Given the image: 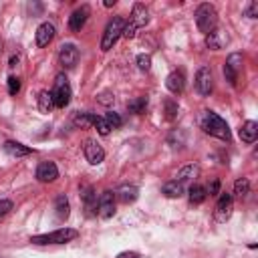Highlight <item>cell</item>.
Returning a JSON list of instances; mask_svg holds the SVG:
<instances>
[{
	"label": "cell",
	"mask_w": 258,
	"mask_h": 258,
	"mask_svg": "<svg viewBox=\"0 0 258 258\" xmlns=\"http://www.w3.org/2000/svg\"><path fill=\"white\" fill-rule=\"evenodd\" d=\"M196 24H198L200 32H204L206 36L210 32H214L216 26H218V12H216V8L212 4H208V2L200 4L198 10H196Z\"/></svg>",
	"instance_id": "cell-1"
},
{
	"label": "cell",
	"mask_w": 258,
	"mask_h": 258,
	"mask_svg": "<svg viewBox=\"0 0 258 258\" xmlns=\"http://www.w3.org/2000/svg\"><path fill=\"white\" fill-rule=\"evenodd\" d=\"M202 127L206 129V133H210V135H214V137H218V139H226V141L230 139L228 123H226L220 115H216V113H212V111H206V113H204Z\"/></svg>",
	"instance_id": "cell-2"
},
{
	"label": "cell",
	"mask_w": 258,
	"mask_h": 258,
	"mask_svg": "<svg viewBox=\"0 0 258 258\" xmlns=\"http://www.w3.org/2000/svg\"><path fill=\"white\" fill-rule=\"evenodd\" d=\"M77 236H79V232L73 230V228H58V230H54V232H50V234L32 236L30 242H32V244H38V246H42V244H64V242L75 240Z\"/></svg>",
	"instance_id": "cell-3"
},
{
	"label": "cell",
	"mask_w": 258,
	"mask_h": 258,
	"mask_svg": "<svg viewBox=\"0 0 258 258\" xmlns=\"http://www.w3.org/2000/svg\"><path fill=\"white\" fill-rule=\"evenodd\" d=\"M123 28H125V20L121 16H113L105 26V32L101 38V50L113 48V44L119 40V36H123Z\"/></svg>",
	"instance_id": "cell-4"
},
{
	"label": "cell",
	"mask_w": 258,
	"mask_h": 258,
	"mask_svg": "<svg viewBox=\"0 0 258 258\" xmlns=\"http://www.w3.org/2000/svg\"><path fill=\"white\" fill-rule=\"evenodd\" d=\"M147 20H149L147 8H145L143 4H133V12H131V18H129V22H125V28H123V36H127V38L135 36V32H137L141 26H145V24H147Z\"/></svg>",
	"instance_id": "cell-5"
},
{
	"label": "cell",
	"mask_w": 258,
	"mask_h": 258,
	"mask_svg": "<svg viewBox=\"0 0 258 258\" xmlns=\"http://www.w3.org/2000/svg\"><path fill=\"white\" fill-rule=\"evenodd\" d=\"M50 97L54 101V107H58V109H62V107H67L71 103V85H69L64 75H56L54 87L50 91Z\"/></svg>",
	"instance_id": "cell-6"
},
{
	"label": "cell",
	"mask_w": 258,
	"mask_h": 258,
	"mask_svg": "<svg viewBox=\"0 0 258 258\" xmlns=\"http://www.w3.org/2000/svg\"><path fill=\"white\" fill-rule=\"evenodd\" d=\"M83 153H85V159H87L91 165H99V163L105 159L103 147H101L97 141H93V139H87V141L83 143Z\"/></svg>",
	"instance_id": "cell-7"
},
{
	"label": "cell",
	"mask_w": 258,
	"mask_h": 258,
	"mask_svg": "<svg viewBox=\"0 0 258 258\" xmlns=\"http://www.w3.org/2000/svg\"><path fill=\"white\" fill-rule=\"evenodd\" d=\"M58 60H60V64L64 69H73L77 64V60H79V48L75 44H71V42L62 44L58 48Z\"/></svg>",
	"instance_id": "cell-8"
},
{
	"label": "cell",
	"mask_w": 258,
	"mask_h": 258,
	"mask_svg": "<svg viewBox=\"0 0 258 258\" xmlns=\"http://www.w3.org/2000/svg\"><path fill=\"white\" fill-rule=\"evenodd\" d=\"M240 64H242V54H240V52H232V54L228 56L226 64H224V75H226V81H228L230 85H236Z\"/></svg>",
	"instance_id": "cell-9"
},
{
	"label": "cell",
	"mask_w": 258,
	"mask_h": 258,
	"mask_svg": "<svg viewBox=\"0 0 258 258\" xmlns=\"http://www.w3.org/2000/svg\"><path fill=\"white\" fill-rule=\"evenodd\" d=\"M97 214L101 218H111L115 214V194L111 189H107V191L101 194L99 204H97Z\"/></svg>",
	"instance_id": "cell-10"
},
{
	"label": "cell",
	"mask_w": 258,
	"mask_h": 258,
	"mask_svg": "<svg viewBox=\"0 0 258 258\" xmlns=\"http://www.w3.org/2000/svg\"><path fill=\"white\" fill-rule=\"evenodd\" d=\"M196 89L200 91V95H210L214 89V79H212V71L208 67H202L196 75Z\"/></svg>",
	"instance_id": "cell-11"
},
{
	"label": "cell",
	"mask_w": 258,
	"mask_h": 258,
	"mask_svg": "<svg viewBox=\"0 0 258 258\" xmlns=\"http://www.w3.org/2000/svg\"><path fill=\"white\" fill-rule=\"evenodd\" d=\"M232 208H234V200L230 194H220L218 198V204H216V220L218 222H226L232 214Z\"/></svg>",
	"instance_id": "cell-12"
},
{
	"label": "cell",
	"mask_w": 258,
	"mask_h": 258,
	"mask_svg": "<svg viewBox=\"0 0 258 258\" xmlns=\"http://www.w3.org/2000/svg\"><path fill=\"white\" fill-rule=\"evenodd\" d=\"M89 14H91V10H89V6H87V4H83L81 8H77V10L69 16V28H71L73 32H79V30L85 26V22H87Z\"/></svg>",
	"instance_id": "cell-13"
},
{
	"label": "cell",
	"mask_w": 258,
	"mask_h": 258,
	"mask_svg": "<svg viewBox=\"0 0 258 258\" xmlns=\"http://www.w3.org/2000/svg\"><path fill=\"white\" fill-rule=\"evenodd\" d=\"M58 177V167L52 163V161H42L38 167H36V179L42 181V183H48V181H54Z\"/></svg>",
	"instance_id": "cell-14"
},
{
	"label": "cell",
	"mask_w": 258,
	"mask_h": 258,
	"mask_svg": "<svg viewBox=\"0 0 258 258\" xmlns=\"http://www.w3.org/2000/svg\"><path fill=\"white\" fill-rule=\"evenodd\" d=\"M81 198H83V204H85V210H87V216H97V194L91 185H85L81 187Z\"/></svg>",
	"instance_id": "cell-15"
},
{
	"label": "cell",
	"mask_w": 258,
	"mask_h": 258,
	"mask_svg": "<svg viewBox=\"0 0 258 258\" xmlns=\"http://www.w3.org/2000/svg\"><path fill=\"white\" fill-rule=\"evenodd\" d=\"M165 87H167L173 95H179V93L183 91V87H185V77H183V73H181V71L169 73L167 79H165Z\"/></svg>",
	"instance_id": "cell-16"
},
{
	"label": "cell",
	"mask_w": 258,
	"mask_h": 258,
	"mask_svg": "<svg viewBox=\"0 0 258 258\" xmlns=\"http://www.w3.org/2000/svg\"><path fill=\"white\" fill-rule=\"evenodd\" d=\"M54 38V26L50 22H42L36 28V46H46Z\"/></svg>",
	"instance_id": "cell-17"
},
{
	"label": "cell",
	"mask_w": 258,
	"mask_h": 258,
	"mask_svg": "<svg viewBox=\"0 0 258 258\" xmlns=\"http://www.w3.org/2000/svg\"><path fill=\"white\" fill-rule=\"evenodd\" d=\"M256 137H258V123L256 121H246L240 127V139L244 143H254Z\"/></svg>",
	"instance_id": "cell-18"
},
{
	"label": "cell",
	"mask_w": 258,
	"mask_h": 258,
	"mask_svg": "<svg viewBox=\"0 0 258 258\" xmlns=\"http://www.w3.org/2000/svg\"><path fill=\"white\" fill-rule=\"evenodd\" d=\"M137 196H139V189L135 187V185H121L117 191H115V198L119 200V202H123V204H131V202H135L137 200Z\"/></svg>",
	"instance_id": "cell-19"
},
{
	"label": "cell",
	"mask_w": 258,
	"mask_h": 258,
	"mask_svg": "<svg viewBox=\"0 0 258 258\" xmlns=\"http://www.w3.org/2000/svg\"><path fill=\"white\" fill-rule=\"evenodd\" d=\"M4 151L8 153V155H12V157H24V155H30V147H24L22 143H18V141H6L4 143Z\"/></svg>",
	"instance_id": "cell-20"
},
{
	"label": "cell",
	"mask_w": 258,
	"mask_h": 258,
	"mask_svg": "<svg viewBox=\"0 0 258 258\" xmlns=\"http://www.w3.org/2000/svg\"><path fill=\"white\" fill-rule=\"evenodd\" d=\"M54 210H56V218L58 220H67L69 218V200H67V196H56V200H54Z\"/></svg>",
	"instance_id": "cell-21"
},
{
	"label": "cell",
	"mask_w": 258,
	"mask_h": 258,
	"mask_svg": "<svg viewBox=\"0 0 258 258\" xmlns=\"http://www.w3.org/2000/svg\"><path fill=\"white\" fill-rule=\"evenodd\" d=\"M167 198H179V196H183V183H179V181H167L165 185H163V189H161Z\"/></svg>",
	"instance_id": "cell-22"
},
{
	"label": "cell",
	"mask_w": 258,
	"mask_h": 258,
	"mask_svg": "<svg viewBox=\"0 0 258 258\" xmlns=\"http://www.w3.org/2000/svg\"><path fill=\"white\" fill-rule=\"evenodd\" d=\"M52 107H54V101L50 97V91H40L38 93V109L42 113H50Z\"/></svg>",
	"instance_id": "cell-23"
},
{
	"label": "cell",
	"mask_w": 258,
	"mask_h": 258,
	"mask_svg": "<svg viewBox=\"0 0 258 258\" xmlns=\"http://www.w3.org/2000/svg\"><path fill=\"white\" fill-rule=\"evenodd\" d=\"M234 194H236V198H240V200L248 198V194H250V181H248L246 177L236 179V183H234Z\"/></svg>",
	"instance_id": "cell-24"
},
{
	"label": "cell",
	"mask_w": 258,
	"mask_h": 258,
	"mask_svg": "<svg viewBox=\"0 0 258 258\" xmlns=\"http://www.w3.org/2000/svg\"><path fill=\"white\" fill-rule=\"evenodd\" d=\"M206 198H208L206 187H202V185H198V183L189 187V202H191V204H202Z\"/></svg>",
	"instance_id": "cell-25"
},
{
	"label": "cell",
	"mask_w": 258,
	"mask_h": 258,
	"mask_svg": "<svg viewBox=\"0 0 258 258\" xmlns=\"http://www.w3.org/2000/svg\"><path fill=\"white\" fill-rule=\"evenodd\" d=\"M198 171H200V167H198V165H187V167H183V169L177 173L175 181L183 183L185 179H189V177H196V175H198Z\"/></svg>",
	"instance_id": "cell-26"
},
{
	"label": "cell",
	"mask_w": 258,
	"mask_h": 258,
	"mask_svg": "<svg viewBox=\"0 0 258 258\" xmlns=\"http://www.w3.org/2000/svg\"><path fill=\"white\" fill-rule=\"evenodd\" d=\"M145 107H147V97H137V99H133V101L127 103L129 113H141Z\"/></svg>",
	"instance_id": "cell-27"
},
{
	"label": "cell",
	"mask_w": 258,
	"mask_h": 258,
	"mask_svg": "<svg viewBox=\"0 0 258 258\" xmlns=\"http://www.w3.org/2000/svg\"><path fill=\"white\" fill-rule=\"evenodd\" d=\"M93 127H97V131H99L101 135H109V133H111V127H109V123L105 121V117H97V115H95Z\"/></svg>",
	"instance_id": "cell-28"
},
{
	"label": "cell",
	"mask_w": 258,
	"mask_h": 258,
	"mask_svg": "<svg viewBox=\"0 0 258 258\" xmlns=\"http://www.w3.org/2000/svg\"><path fill=\"white\" fill-rule=\"evenodd\" d=\"M218 36H220V32H218V30H214V32H210V34L206 36V42H208V46H210V48H214V50L222 48V40H220Z\"/></svg>",
	"instance_id": "cell-29"
},
{
	"label": "cell",
	"mask_w": 258,
	"mask_h": 258,
	"mask_svg": "<svg viewBox=\"0 0 258 258\" xmlns=\"http://www.w3.org/2000/svg\"><path fill=\"white\" fill-rule=\"evenodd\" d=\"M93 119H95V113H81L75 117V123L81 127H87V125H93Z\"/></svg>",
	"instance_id": "cell-30"
},
{
	"label": "cell",
	"mask_w": 258,
	"mask_h": 258,
	"mask_svg": "<svg viewBox=\"0 0 258 258\" xmlns=\"http://www.w3.org/2000/svg\"><path fill=\"white\" fill-rule=\"evenodd\" d=\"M105 121L109 123V127L111 129H117V127H121V117H119V113H115V111H109L107 115H105Z\"/></svg>",
	"instance_id": "cell-31"
},
{
	"label": "cell",
	"mask_w": 258,
	"mask_h": 258,
	"mask_svg": "<svg viewBox=\"0 0 258 258\" xmlns=\"http://www.w3.org/2000/svg\"><path fill=\"white\" fill-rule=\"evenodd\" d=\"M165 113H167V119H175L177 115V103H173L171 99L165 101Z\"/></svg>",
	"instance_id": "cell-32"
},
{
	"label": "cell",
	"mask_w": 258,
	"mask_h": 258,
	"mask_svg": "<svg viewBox=\"0 0 258 258\" xmlns=\"http://www.w3.org/2000/svg\"><path fill=\"white\" fill-rule=\"evenodd\" d=\"M137 67H139L141 71H149V67H151L149 54H139V56H137Z\"/></svg>",
	"instance_id": "cell-33"
},
{
	"label": "cell",
	"mask_w": 258,
	"mask_h": 258,
	"mask_svg": "<svg viewBox=\"0 0 258 258\" xmlns=\"http://www.w3.org/2000/svg\"><path fill=\"white\" fill-rule=\"evenodd\" d=\"M18 91H20V79L10 77V79H8V93H10V95H16Z\"/></svg>",
	"instance_id": "cell-34"
},
{
	"label": "cell",
	"mask_w": 258,
	"mask_h": 258,
	"mask_svg": "<svg viewBox=\"0 0 258 258\" xmlns=\"http://www.w3.org/2000/svg\"><path fill=\"white\" fill-rule=\"evenodd\" d=\"M206 194H210V196L220 194V179H212L210 185H208V189H206Z\"/></svg>",
	"instance_id": "cell-35"
},
{
	"label": "cell",
	"mask_w": 258,
	"mask_h": 258,
	"mask_svg": "<svg viewBox=\"0 0 258 258\" xmlns=\"http://www.w3.org/2000/svg\"><path fill=\"white\" fill-rule=\"evenodd\" d=\"M10 210H12V202L10 200H0V218H4Z\"/></svg>",
	"instance_id": "cell-36"
},
{
	"label": "cell",
	"mask_w": 258,
	"mask_h": 258,
	"mask_svg": "<svg viewBox=\"0 0 258 258\" xmlns=\"http://www.w3.org/2000/svg\"><path fill=\"white\" fill-rule=\"evenodd\" d=\"M246 16L248 18H256L258 16V2H250V6L246 8Z\"/></svg>",
	"instance_id": "cell-37"
},
{
	"label": "cell",
	"mask_w": 258,
	"mask_h": 258,
	"mask_svg": "<svg viewBox=\"0 0 258 258\" xmlns=\"http://www.w3.org/2000/svg\"><path fill=\"white\" fill-rule=\"evenodd\" d=\"M99 103H103V105L113 103V95H111V93H101V95H99Z\"/></svg>",
	"instance_id": "cell-38"
},
{
	"label": "cell",
	"mask_w": 258,
	"mask_h": 258,
	"mask_svg": "<svg viewBox=\"0 0 258 258\" xmlns=\"http://www.w3.org/2000/svg\"><path fill=\"white\" fill-rule=\"evenodd\" d=\"M117 258H139V254L137 252H121Z\"/></svg>",
	"instance_id": "cell-39"
}]
</instances>
